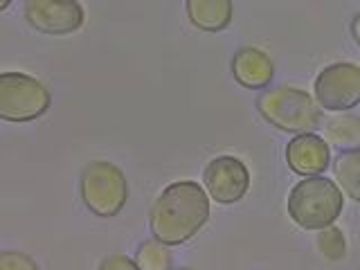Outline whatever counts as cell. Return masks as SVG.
Returning a JSON list of instances; mask_svg holds the SVG:
<instances>
[{
	"label": "cell",
	"instance_id": "obj_3",
	"mask_svg": "<svg viewBox=\"0 0 360 270\" xmlns=\"http://www.w3.org/2000/svg\"><path fill=\"white\" fill-rule=\"evenodd\" d=\"M342 191L329 178L313 176L297 183L288 196V214L304 230H324L342 212Z\"/></svg>",
	"mask_w": 360,
	"mask_h": 270
},
{
	"label": "cell",
	"instance_id": "obj_4",
	"mask_svg": "<svg viewBox=\"0 0 360 270\" xmlns=\"http://www.w3.org/2000/svg\"><path fill=\"white\" fill-rule=\"evenodd\" d=\"M82 198L86 207L97 217H115L127 205L129 183L124 172L112 162H88L82 174Z\"/></svg>",
	"mask_w": 360,
	"mask_h": 270
},
{
	"label": "cell",
	"instance_id": "obj_10",
	"mask_svg": "<svg viewBox=\"0 0 360 270\" xmlns=\"http://www.w3.org/2000/svg\"><path fill=\"white\" fill-rule=\"evenodd\" d=\"M234 79L245 88H266L275 77V63L257 48H241L232 59Z\"/></svg>",
	"mask_w": 360,
	"mask_h": 270
},
{
	"label": "cell",
	"instance_id": "obj_11",
	"mask_svg": "<svg viewBox=\"0 0 360 270\" xmlns=\"http://www.w3.org/2000/svg\"><path fill=\"white\" fill-rule=\"evenodd\" d=\"M189 20L202 32H221L232 20V3L228 0H189Z\"/></svg>",
	"mask_w": 360,
	"mask_h": 270
},
{
	"label": "cell",
	"instance_id": "obj_19",
	"mask_svg": "<svg viewBox=\"0 0 360 270\" xmlns=\"http://www.w3.org/2000/svg\"><path fill=\"white\" fill-rule=\"evenodd\" d=\"M9 7V0H0V9H7Z\"/></svg>",
	"mask_w": 360,
	"mask_h": 270
},
{
	"label": "cell",
	"instance_id": "obj_13",
	"mask_svg": "<svg viewBox=\"0 0 360 270\" xmlns=\"http://www.w3.org/2000/svg\"><path fill=\"white\" fill-rule=\"evenodd\" d=\"M333 174L340 187L360 202V149L342 151L333 162Z\"/></svg>",
	"mask_w": 360,
	"mask_h": 270
},
{
	"label": "cell",
	"instance_id": "obj_1",
	"mask_svg": "<svg viewBox=\"0 0 360 270\" xmlns=\"http://www.w3.org/2000/svg\"><path fill=\"white\" fill-rule=\"evenodd\" d=\"M210 219V198L194 180H178L162 189L151 207V232L153 239L169 245H180Z\"/></svg>",
	"mask_w": 360,
	"mask_h": 270
},
{
	"label": "cell",
	"instance_id": "obj_8",
	"mask_svg": "<svg viewBox=\"0 0 360 270\" xmlns=\"http://www.w3.org/2000/svg\"><path fill=\"white\" fill-rule=\"evenodd\" d=\"M27 22L45 34H70L82 27L84 9L75 0H32L25 5Z\"/></svg>",
	"mask_w": 360,
	"mask_h": 270
},
{
	"label": "cell",
	"instance_id": "obj_16",
	"mask_svg": "<svg viewBox=\"0 0 360 270\" xmlns=\"http://www.w3.org/2000/svg\"><path fill=\"white\" fill-rule=\"evenodd\" d=\"M0 270H39L34 259L22 252H0Z\"/></svg>",
	"mask_w": 360,
	"mask_h": 270
},
{
	"label": "cell",
	"instance_id": "obj_6",
	"mask_svg": "<svg viewBox=\"0 0 360 270\" xmlns=\"http://www.w3.org/2000/svg\"><path fill=\"white\" fill-rule=\"evenodd\" d=\"M315 99L326 110H349L360 101V68L347 61L326 65L315 79Z\"/></svg>",
	"mask_w": 360,
	"mask_h": 270
},
{
	"label": "cell",
	"instance_id": "obj_17",
	"mask_svg": "<svg viewBox=\"0 0 360 270\" xmlns=\"http://www.w3.org/2000/svg\"><path fill=\"white\" fill-rule=\"evenodd\" d=\"M97 270H138V266L127 255H110L99 264Z\"/></svg>",
	"mask_w": 360,
	"mask_h": 270
},
{
	"label": "cell",
	"instance_id": "obj_12",
	"mask_svg": "<svg viewBox=\"0 0 360 270\" xmlns=\"http://www.w3.org/2000/svg\"><path fill=\"white\" fill-rule=\"evenodd\" d=\"M322 140L340 151L360 149V117L349 115V112L329 117L324 122V138Z\"/></svg>",
	"mask_w": 360,
	"mask_h": 270
},
{
	"label": "cell",
	"instance_id": "obj_20",
	"mask_svg": "<svg viewBox=\"0 0 360 270\" xmlns=\"http://www.w3.org/2000/svg\"><path fill=\"white\" fill-rule=\"evenodd\" d=\"M178 270H191V268H178Z\"/></svg>",
	"mask_w": 360,
	"mask_h": 270
},
{
	"label": "cell",
	"instance_id": "obj_15",
	"mask_svg": "<svg viewBox=\"0 0 360 270\" xmlns=\"http://www.w3.org/2000/svg\"><path fill=\"white\" fill-rule=\"evenodd\" d=\"M318 248L320 252L331 259V262H338V259H342L345 252H347V241H345V234L333 228V225H329V228L320 230L318 234Z\"/></svg>",
	"mask_w": 360,
	"mask_h": 270
},
{
	"label": "cell",
	"instance_id": "obj_2",
	"mask_svg": "<svg viewBox=\"0 0 360 270\" xmlns=\"http://www.w3.org/2000/svg\"><path fill=\"white\" fill-rule=\"evenodd\" d=\"M257 108L262 117L273 127L286 133H313L320 127L322 112L318 101H315L307 90L277 86L268 88L257 97Z\"/></svg>",
	"mask_w": 360,
	"mask_h": 270
},
{
	"label": "cell",
	"instance_id": "obj_5",
	"mask_svg": "<svg viewBox=\"0 0 360 270\" xmlns=\"http://www.w3.org/2000/svg\"><path fill=\"white\" fill-rule=\"evenodd\" d=\"M50 93L39 79L22 72H0V120L30 122L50 108Z\"/></svg>",
	"mask_w": 360,
	"mask_h": 270
},
{
	"label": "cell",
	"instance_id": "obj_18",
	"mask_svg": "<svg viewBox=\"0 0 360 270\" xmlns=\"http://www.w3.org/2000/svg\"><path fill=\"white\" fill-rule=\"evenodd\" d=\"M352 34H354L356 43L360 45V14H356L354 20H352Z\"/></svg>",
	"mask_w": 360,
	"mask_h": 270
},
{
	"label": "cell",
	"instance_id": "obj_9",
	"mask_svg": "<svg viewBox=\"0 0 360 270\" xmlns=\"http://www.w3.org/2000/svg\"><path fill=\"white\" fill-rule=\"evenodd\" d=\"M286 160L295 174L313 178L329 167V144L313 133L295 135L286 146Z\"/></svg>",
	"mask_w": 360,
	"mask_h": 270
},
{
	"label": "cell",
	"instance_id": "obj_14",
	"mask_svg": "<svg viewBox=\"0 0 360 270\" xmlns=\"http://www.w3.org/2000/svg\"><path fill=\"white\" fill-rule=\"evenodd\" d=\"M133 262L138 270H172V252L165 243L151 239L138 245Z\"/></svg>",
	"mask_w": 360,
	"mask_h": 270
},
{
	"label": "cell",
	"instance_id": "obj_7",
	"mask_svg": "<svg viewBox=\"0 0 360 270\" xmlns=\"http://www.w3.org/2000/svg\"><path fill=\"white\" fill-rule=\"evenodd\" d=\"M250 187L248 167L234 155H219L205 167V189L217 202H236Z\"/></svg>",
	"mask_w": 360,
	"mask_h": 270
}]
</instances>
